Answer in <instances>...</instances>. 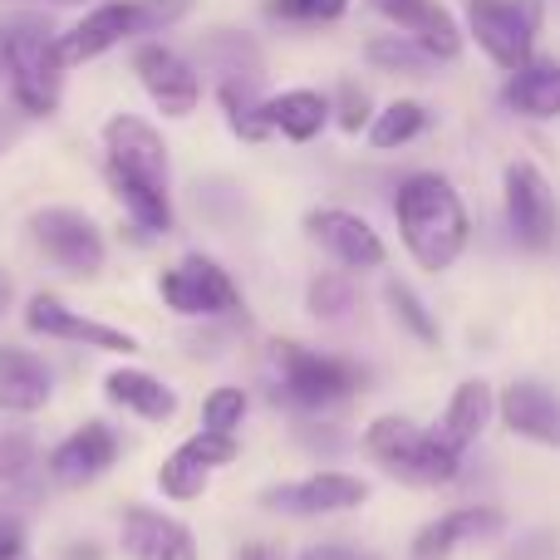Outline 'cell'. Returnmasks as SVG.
Here are the masks:
<instances>
[{
	"instance_id": "4316f807",
	"label": "cell",
	"mask_w": 560,
	"mask_h": 560,
	"mask_svg": "<svg viewBox=\"0 0 560 560\" xmlns=\"http://www.w3.org/2000/svg\"><path fill=\"white\" fill-rule=\"evenodd\" d=\"M207 477H212V463H207L192 443H183L158 467V487H163L167 502H197V497L207 492Z\"/></svg>"
},
{
	"instance_id": "44dd1931",
	"label": "cell",
	"mask_w": 560,
	"mask_h": 560,
	"mask_svg": "<svg viewBox=\"0 0 560 560\" xmlns=\"http://www.w3.org/2000/svg\"><path fill=\"white\" fill-rule=\"evenodd\" d=\"M497 413L516 438L560 447V398L546 384H506L497 398Z\"/></svg>"
},
{
	"instance_id": "5bb4252c",
	"label": "cell",
	"mask_w": 560,
	"mask_h": 560,
	"mask_svg": "<svg viewBox=\"0 0 560 560\" xmlns=\"http://www.w3.org/2000/svg\"><path fill=\"white\" fill-rule=\"evenodd\" d=\"M25 329L45 339H65V345H89V349H104V354H138V339L128 329H114L104 319H89L79 310H69L59 295H35L25 305Z\"/></svg>"
},
{
	"instance_id": "ba28073f",
	"label": "cell",
	"mask_w": 560,
	"mask_h": 560,
	"mask_svg": "<svg viewBox=\"0 0 560 560\" xmlns=\"http://www.w3.org/2000/svg\"><path fill=\"white\" fill-rule=\"evenodd\" d=\"M30 242L45 252V261H55L69 276H94L104 266V232L74 207H45L30 217Z\"/></svg>"
},
{
	"instance_id": "8992f818",
	"label": "cell",
	"mask_w": 560,
	"mask_h": 560,
	"mask_svg": "<svg viewBox=\"0 0 560 560\" xmlns=\"http://www.w3.org/2000/svg\"><path fill=\"white\" fill-rule=\"evenodd\" d=\"M104 167H108V187L167 192V177H173V158H167L163 133L138 114H114L104 124Z\"/></svg>"
},
{
	"instance_id": "8fae6325",
	"label": "cell",
	"mask_w": 560,
	"mask_h": 560,
	"mask_svg": "<svg viewBox=\"0 0 560 560\" xmlns=\"http://www.w3.org/2000/svg\"><path fill=\"white\" fill-rule=\"evenodd\" d=\"M305 232L319 242V252H329V261L345 266V271H378L388 261V246L374 226L359 212L345 207H315L305 212Z\"/></svg>"
},
{
	"instance_id": "3957f363",
	"label": "cell",
	"mask_w": 560,
	"mask_h": 560,
	"mask_svg": "<svg viewBox=\"0 0 560 560\" xmlns=\"http://www.w3.org/2000/svg\"><path fill=\"white\" fill-rule=\"evenodd\" d=\"M0 79H5V89H10L20 114L49 118L59 108L65 59H59V45H55L45 20L15 15L0 25Z\"/></svg>"
},
{
	"instance_id": "83f0119b",
	"label": "cell",
	"mask_w": 560,
	"mask_h": 560,
	"mask_svg": "<svg viewBox=\"0 0 560 560\" xmlns=\"http://www.w3.org/2000/svg\"><path fill=\"white\" fill-rule=\"evenodd\" d=\"M364 59L374 69H388V74H413V79H423L428 69L438 65V59L428 55L413 35H398V30H394V35H374V39H369Z\"/></svg>"
},
{
	"instance_id": "7c38bea8",
	"label": "cell",
	"mask_w": 560,
	"mask_h": 560,
	"mask_svg": "<svg viewBox=\"0 0 560 560\" xmlns=\"http://www.w3.org/2000/svg\"><path fill=\"white\" fill-rule=\"evenodd\" d=\"M133 74H138L143 94L153 98L163 118H187L197 104H202V79H197V69L167 45H153V39L138 45L133 49Z\"/></svg>"
},
{
	"instance_id": "603a6c76",
	"label": "cell",
	"mask_w": 560,
	"mask_h": 560,
	"mask_svg": "<svg viewBox=\"0 0 560 560\" xmlns=\"http://www.w3.org/2000/svg\"><path fill=\"white\" fill-rule=\"evenodd\" d=\"M502 104L516 118H536V124L560 118V65L556 59H532V65L512 69V79L502 89Z\"/></svg>"
},
{
	"instance_id": "d6a6232c",
	"label": "cell",
	"mask_w": 560,
	"mask_h": 560,
	"mask_svg": "<svg viewBox=\"0 0 560 560\" xmlns=\"http://www.w3.org/2000/svg\"><path fill=\"white\" fill-rule=\"evenodd\" d=\"M329 114L339 118L345 133H359V128H369V118H374V98H369V89H359L354 79H345L339 94L329 98Z\"/></svg>"
},
{
	"instance_id": "d6986e66",
	"label": "cell",
	"mask_w": 560,
	"mask_h": 560,
	"mask_svg": "<svg viewBox=\"0 0 560 560\" xmlns=\"http://www.w3.org/2000/svg\"><path fill=\"white\" fill-rule=\"evenodd\" d=\"M55 394V374L39 354L20 345H0V413H39Z\"/></svg>"
},
{
	"instance_id": "60d3db41",
	"label": "cell",
	"mask_w": 560,
	"mask_h": 560,
	"mask_svg": "<svg viewBox=\"0 0 560 560\" xmlns=\"http://www.w3.org/2000/svg\"><path fill=\"white\" fill-rule=\"evenodd\" d=\"M5 305H10V276L0 271V310H5Z\"/></svg>"
},
{
	"instance_id": "74e56055",
	"label": "cell",
	"mask_w": 560,
	"mask_h": 560,
	"mask_svg": "<svg viewBox=\"0 0 560 560\" xmlns=\"http://www.w3.org/2000/svg\"><path fill=\"white\" fill-rule=\"evenodd\" d=\"M546 551H551V536H532V541L516 546V551L506 556V560H536V556H546Z\"/></svg>"
},
{
	"instance_id": "ab89813d",
	"label": "cell",
	"mask_w": 560,
	"mask_h": 560,
	"mask_svg": "<svg viewBox=\"0 0 560 560\" xmlns=\"http://www.w3.org/2000/svg\"><path fill=\"white\" fill-rule=\"evenodd\" d=\"M65 560H98V551H94V546H69Z\"/></svg>"
},
{
	"instance_id": "836d02e7",
	"label": "cell",
	"mask_w": 560,
	"mask_h": 560,
	"mask_svg": "<svg viewBox=\"0 0 560 560\" xmlns=\"http://www.w3.org/2000/svg\"><path fill=\"white\" fill-rule=\"evenodd\" d=\"M266 10L280 20H300V25H329L349 10V0H271Z\"/></svg>"
},
{
	"instance_id": "7402d4cb",
	"label": "cell",
	"mask_w": 560,
	"mask_h": 560,
	"mask_svg": "<svg viewBox=\"0 0 560 560\" xmlns=\"http://www.w3.org/2000/svg\"><path fill=\"white\" fill-rule=\"evenodd\" d=\"M104 394L114 408L143 418V423H167V418L177 413V394L163 384V378L148 374V369H108Z\"/></svg>"
},
{
	"instance_id": "8d00e7d4",
	"label": "cell",
	"mask_w": 560,
	"mask_h": 560,
	"mask_svg": "<svg viewBox=\"0 0 560 560\" xmlns=\"http://www.w3.org/2000/svg\"><path fill=\"white\" fill-rule=\"evenodd\" d=\"M300 560H374V556L354 551V546H310Z\"/></svg>"
},
{
	"instance_id": "ac0fdd59",
	"label": "cell",
	"mask_w": 560,
	"mask_h": 560,
	"mask_svg": "<svg viewBox=\"0 0 560 560\" xmlns=\"http://www.w3.org/2000/svg\"><path fill=\"white\" fill-rule=\"evenodd\" d=\"M497 532H502V512L497 506H457V512L438 516V522H428L413 536V560H447L453 551L487 541Z\"/></svg>"
},
{
	"instance_id": "d4e9b609",
	"label": "cell",
	"mask_w": 560,
	"mask_h": 560,
	"mask_svg": "<svg viewBox=\"0 0 560 560\" xmlns=\"http://www.w3.org/2000/svg\"><path fill=\"white\" fill-rule=\"evenodd\" d=\"M217 104H222V114H226V128H232L242 143H266V138H271L266 104L252 94V79H222V84H217Z\"/></svg>"
},
{
	"instance_id": "4dcf8cb0",
	"label": "cell",
	"mask_w": 560,
	"mask_h": 560,
	"mask_svg": "<svg viewBox=\"0 0 560 560\" xmlns=\"http://www.w3.org/2000/svg\"><path fill=\"white\" fill-rule=\"evenodd\" d=\"M246 418V394L236 384H222L202 398V428L207 433H236Z\"/></svg>"
},
{
	"instance_id": "f35d334b",
	"label": "cell",
	"mask_w": 560,
	"mask_h": 560,
	"mask_svg": "<svg viewBox=\"0 0 560 560\" xmlns=\"http://www.w3.org/2000/svg\"><path fill=\"white\" fill-rule=\"evenodd\" d=\"M236 560H280V556L266 541H252V546H242V551H236Z\"/></svg>"
},
{
	"instance_id": "30bf717a",
	"label": "cell",
	"mask_w": 560,
	"mask_h": 560,
	"mask_svg": "<svg viewBox=\"0 0 560 560\" xmlns=\"http://www.w3.org/2000/svg\"><path fill=\"white\" fill-rule=\"evenodd\" d=\"M364 502H369V482L354 472H310L300 482H280L261 492L266 512H285V516H339Z\"/></svg>"
},
{
	"instance_id": "5b68a950",
	"label": "cell",
	"mask_w": 560,
	"mask_h": 560,
	"mask_svg": "<svg viewBox=\"0 0 560 560\" xmlns=\"http://www.w3.org/2000/svg\"><path fill=\"white\" fill-rule=\"evenodd\" d=\"M541 20H546V0H467V35L506 74L536 59Z\"/></svg>"
},
{
	"instance_id": "7a4b0ae2",
	"label": "cell",
	"mask_w": 560,
	"mask_h": 560,
	"mask_svg": "<svg viewBox=\"0 0 560 560\" xmlns=\"http://www.w3.org/2000/svg\"><path fill=\"white\" fill-rule=\"evenodd\" d=\"M364 369L349 364L339 354H319V349L290 345V339H276L271 345V374H266V394L280 408H295V413H325V408H339L364 388Z\"/></svg>"
},
{
	"instance_id": "1f68e13d",
	"label": "cell",
	"mask_w": 560,
	"mask_h": 560,
	"mask_svg": "<svg viewBox=\"0 0 560 560\" xmlns=\"http://www.w3.org/2000/svg\"><path fill=\"white\" fill-rule=\"evenodd\" d=\"M35 467V438L20 428H0V487H20Z\"/></svg>"
},
{
	"instance_id": "4fadbf2b",
	"label": "cell",
	"mask_w": 560,
	"mask_h": 560,
	"mask_svg": "<svg viewBox=\"0 0 560 560\" xmlns=\"http://www.w3.org/2000/svg\"><path fill=\"white\" fill-rule=\"evenodd\" d=\"M118 463V433L104 418H89L74 433H65L45 457V472L55 487H89Z\"/></svg>"
},
{
	"instance_id": "e575fe53",
	"label": "cell",
	"mask_w": 560,
	"mask_h": 560,
	"mask_svg": "<svg viewBox=\"0 0 560 560\" xmlns=\"http://www.w3.org/2000/svg\"><path fill=\"white\" fill-rule=\"evenodd\" d=\"M138 10V35H158V30H173L177 20H187L192 0H133Z\"/></svg>"
},
{
	"instance_id": "9c48e42d",
	"label": "cell",
	"mask_w": 560,
	"mask_h": 560,
	"mask_svg": "<svg viewBox=\"0 0 560 560\" xmlns=\"http://www.w3.org/2000/svg\"><path fill=\"white\" fill-rule=\"evenodd\" d=\"M158 295H163L167 310H177V315H232L236 305H242V290H236V280L222 271V266L212 261V256H183L177 266H167L163 276H158Z\"/></svg>"
},
{
	"instance_id": "52a82bcc",
	"label": "cell",
	"mask_w": 560,
	"mask_h": 560,
	"mask_svg": "<svg viewBox=\"0 0 560 560\" xmlns=\"http://www.w3.org/2000/svg\"><path fill=\"white\" fill-rule=\"evenodd\" d=\"M502 207H506V232L516 236L522 252H551L560 236V202L546 183L541 167L512 163L502 173Z\"/></svg>"
},
{
	"instance_id": "9a60e30c",
	"label": "cell",
	"mask_w": 560,
	"mask_h": 560,
	"mask_svg": "<svg viewBox=\"0 0 560 560\" xmlns=\"http://www.w3.org/2000/svg\"><path fill=\"white\" fill-rule=\"evenodd\" d=\"M124 39H138L133 0H104V5L84 10V20H74L65 35H55V45H59L65 69H74V65H89V59L108 55V49L124 45Z\"/></svg>"
},
{
	"instance_id": "e0dca14e",
	"label": "cell",
	"mask_w": 560,
	"mask_h": 560,
	"mask_svg": "<svg viewBox=\"0 0 560 560\" xmlns=\"http://www.w3.org/2000/svg\"><path fill=\"white\" fill-rule=\"evenodd\" d=\"M369 5H374L394 30L413 35L418 45L438 59V65H447V59L463 55V39L467 35H463L457 15L443 5V0H369Z\"/></svg>"
},
{
	"instance_id": "2e32d148",
	"label": "cell",
	"mask_w": 560,
	"mask_h": 560,
	"mask_svg": "<svg viewBox=\"0 0 560 560\" xmlns=\"http://www.w3.org/2000/svg\"><path fill=\"white\" fill-rule=\"evenodd\" d=\"M118 541L128 560H202V546L187 522L158 512V506H128L118 522Z\"/></svg>"
},
{
	"instance_id": "277c9868",
	"label": "cell",
	"mask_w": 560,
	"mask_h": 560,
	"mask_svg": "<svg viewBox=\"0 0 560 560\" xmlns=\"http://www.w3.org/2000/svg\"><path fill=\"white\" fill-rule=\"evenodd\" d=\"M364 453L388 477H398L408 487H447L457 477V467H463V457L438 443L433 428L413 423V418H398V413H384L364 428Z\"/></svg>"
},
{
	"instance_id": "484cf974",
	"label": "cell",
	"mask_w": 560,
	"mask_h": 560,
	"mask_svg": "<svg viewBox=\"0 0 560 560\" xmlns=\"http://www.w3.org/2000/svg\"><path fill=\"white\" fill-rule=\"evenodd\" d=\"M428 128V108L418 104V98H394V104H384L374 118H369V148H378V153H394V148L413 143L418 133Z\"/></svg>"
},
{
	"instance_id": "f546056e",
	"label": "cell",
	"mask_w": 560,
	"mask_h": 560,
	"mask_svg": "<svg viewBox=\"0 0 560 560\" xmlns=\"http://www.w3.org/2000/svg\"><path fill=\"white\" fill-rule=\"evenodd\" d=\"M354 305H359V290L349 285V276L329 271L310 280V315L315 319H345Z\"/></svg>"
},
{
	"instance_id": "d590c367",
	"label": "cell",
	"mask_w": 560,
	"mask_h": 560,
	"mask_svg": "<svg viewBox=\"0 0 560 560\" xmlns=\"http://www.w3.org/2000/svg\"><path fill=\"white\" fill-rule=\"evenodd\" d=\"M25 522L15 512H0V560H25Z\"/></svg>"
},
{
	"instance_id": "f1b7e54d",
	"label": "cell",
	"mask_w": 560,
	"mask_h": 560,
	"mask_svg": "<svg viewBox=\"0 0 560 560\" xmlns=\"http://www.w3.org/2000/svg\"><path fill=\"white\" fill-rule=\"evenodd\" d=\"M384 305H388V315H394V325L408 329L418 345H438V319H433V310L423 305V295H418L413 285L388 280V285H384Z\"/></svg>"
},
{
	"instance_id": "ffe728a7",
	"label": "cell",
	"mask_w": 560,
	"mask_h": 560,
	"mask_svg": "<svg viewBox=\"0 0 560 560\" xmlns=\"http://www.w3.org/2000/svg\"><path fill=\"white\" fill-rule=\"evenodd\" d=\"M492 418H497L492 384H487V378H467V384L453 388V398H447V408H443V418H438L433 433H438V443L453 447V453L463 457L467 447L487 433V423H492Z\"/></svg>"
},
{
	"instance_id": "6da1fadb",
	"label": "cell",
	"mask_w": 560,
	"mask_h": 560,
	"mask_svg": "<svg viewBox=\"0 0 560 560\" xmlns=\"http://www.w3.org/2000/svg\"><path fill=\"white\" fill-rule=\"evenodd\" d=\"M394 222L404 236V252L418 271H447L472 242V217H467L457 187L443 173H413L394 192Z\"/></svg>"
},
{
	"instance_id": "cb8c5ba5",
	"label": "cell",
	"mask_w": 560,
	"mask_h": 560,
	"mask_svg": "<svg viewBox=\"0 0 560 560\" xmlns=\"http://www.w3.org/2000/svg\"><path fill=\"white\" fill-rule=\"evenodd\" d=\"M266 124L290 143H315L329 124V98L319 89H280L276 98H266Z\"/></svg>"
}]
</instances>
